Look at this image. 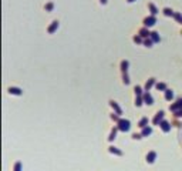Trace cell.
I'll return each instance as SVG.
<instances>
[{"label": "cell", "instance_id": "1", "mask_svg": "<svg viewBox=\"0 0 182 171\" xmlns=\"http://www.w3.org/2000/svg\"><path fill=\"white\" fill-rule=\"evenodd\" d=\"M117 127H118V130L122 133H127L129 131V128H131V121L127 119H120V121L117 123Z\"/></svg>", "mask_w": 182, "mask_h": 171}, {"label": "cell", "instance_id": "2", "mask_svg": "<svg viewBox=\"0 0 182 171\" xmlns=\"http://www.w3.org/2000/svg\"><path fill=\"white\" fill-rule=\"evenodd\" d=\"M144 27H152V26H155V23H156V17L155 16H148V17L144 19Z\"/></svg>", "mask_w": 182, "mask_h": 171}, {"label": "cell", "instance_id": "3", "mask_svg": "<svg viewBox=\"0 0 182 171\" xmlns=\"http://www.w3.org/2000/svg\"><path fill=\"white\" fill-rule=\"evenodd\" d=\"M142 98H144V104H147V105H152V104H154V97L149 94V91L144 93V94H142Z\"/></svg>", "mask_w": 182, "mask_h": 171}, {"label": "cell", "instance_id": "4", "mask_svg": "<svg viewBox=\"0 0 182 171\" xmlns=\"http://www.w3.org/2000/svg\"><path fill=\"white\" fill-rule=\"evenodd\" d=\"M164 116L165 113L161 110V111H158V113L155 114V117H154V120H152V123H154V126H159V123L164 120Z\"/></svg>", "mask_w": 182, "mask_h": 171}, {"label": "cell", "instance_id": "5", "mask_svg": "<svg viewBox=\"0 0 182 171\" xmlns=\"http://www.w3.org/2000/svg\"><path fill=\"white\" fill-rule=\"evenodd\" d=\"M156 84V80L154 79V77H151V79L147 80V83H145V86H144V91H149Z\"/></svg>", "mask_w": 182, "mask_h": 171}, {"label": "cell", "instance_id": "6", "mask_svg": "<svg viewBox=\"0 0 182 171\" xmlns=\"http://www.w3.org/2000/svg\"><path fill=\"white\" fill-rule=\"evenodd\" d=\"M110 107H111L114 111H115V114H118V116H121L122 114V110H121V107L118 105V103L114 100H110Z\"/></svg>", "mask_w": 182, "mask_h": 171}, {"label": "cell", "instance_id": "7", "mask_svg": "<svg viewBox=\"0 0 182 171\" xmlns=\"http://www.w3.org/2000/svg\"><path fill=\"white\" fill-rule=\"evenodd\" d=\"M159 127H161V130H162L164 133H169V131H171V123L166 121V120H162V121H161Z\"/></svg>", "mask_w": 182, "mask_h": 171}, {"label": "cell", "instance_id": "8", "mask_svg": "<svg viewBox=\"0 0 182 171\" xmlns=\"http://www.w3.org/2000/svg\"><path fill=\"white\" fill-rule=\"evenodd\" d=\"M57 29H58V22L57 20H54V22H51V24L47 27V33H49V34H53Z\"/></svg>", "mask_w": 182, "mask_h": 171}, {"label": "cell", "instance_id": "9", "mask_svg": "<svg viewBox=\"0 0 182 171\" xmlns=\"http://www.w3.org/2000/svg\"><path fill=\"white\" fill-rule=\"evenodd\" d=\"M7 91H9V94H13V96H22L23 94V90L19 87H9Z\"/></svg>", "mask_w": 182, "mask_h": 171}, {"label": "cell", "instance_id": "10", "mask_svg": "<svg viewBox=\"0 0 182 171\" xmlns=\"http://www.w3.org/2000/svg\"><path fill=\"white\" fill-rule=\"evenodd\" d=\"M108 151L111 154H114V155H118V157H121V155H124V153L121 151L120 148H117V147H114V145H110L108 147Z\"/></svg>", "mask_w": 182, "mask_h": 171}, {"label": "cell", "instance_id": "11", "mask_svg": "<svg viewBox=\"0 0 182 171\" xmlns=\"http://www.w3.org/2000/svg\"><path fill=\"white\" fill-rule=\"evenodd\" d=\"M138 33H139V36H141L142 39H149V37H151V31L148 30L147 27H142Z\"/></svg>", "mask_w": 182, "mask_h": 171}, {"label": "cell", "instance_id": "12", "mask_svg": "<svg viewBox=\"0 0 182 171\" xmlns=\"http://www.w3.org/2000/svg\"><path fill=\"white\" fill-rule=\"evenodd\" d=\"M120 131V130H118V127H112L111 128V133H110V136H108V141H110V143H111V141H114L115 140V137H117V133Z\"/></svg>", "mask_w": 182, "mask_h": 171}, {"label": "cell", "instance_id": "13", "mask_svg": "<svg viewBox=\"0 0 182 171\" xmlns=\"http://www.w3.org/2000/svg\"><path fill=\"white\" fill-rule=\"evenodd\" d=\"M155 160H156V153L155 151H149V153L147 154V162L148 164H152Z\"/></svg>", "mask_w": 182, "mask_h": 171}, {"label": "cell", "instance_id": "14", "mask_svg": "<svg viewBox=\"0 0 182 171\" xmlns=\"http://www.w3.org/2000/svg\"><path fill=\"white\" fill-rule=\"evenodd\" d=\"M148 123H149L148 117H142V119L138 121V127H139V128H145L148 126Z\"/></svg>", "mask_w": 182, "mask_h": 171}, {"label": "cell", "instance_id": "15", "mask_svg": "<svg viewBox=\"0 0 182 171\" xmlns=\"http://www.w3.org/2000/svg\"><path fill=\"white\" fill-rule=\"evenodd\" d=\"M149 39L154 41V43H159L161 41V37H159V34H158V31H151V37Z\"/></svg>", "mask_w": 182, "mask_h": 171}, {"label": "cell", "instance_id": "16", "mask_svg": "<svg viewBox=\"0 0 182 171\" xmlns=\"http://www.w3.org/2000/svg\"><path fill=\"white\" fill-rule=\"evenodd\" d=\"M128 67H129L128 60H122V62H121V71H122V73H128Z\"/></svg>", "mask_w": 182, "mask_h": 171}, {"label": "cell", "instance_id": "17", "mask_svg": "<svg viewBox=\"0 0 182 171\" xmlns=\"http://www.w3.org/2000/svg\"><path fill=\"white\" fill-rule=\"evenodd\" d=\"M148 9L151 12V16H156L158 14V9H156V6L154 3H148Z\"/></svg>", "mask_w": 182, "mask_h": 171}, {"label": "cell", "instance_id": "18", "mask_svg": "<svg viewBox=\"0 0 182 171\" xmlns=\"http://www.w3.org/2000/svg\"><path fill=\"white\" fill-rule=\"evenodd\" d=\"M165 100H166V101H172L173 100V91H172V90H169V88H168V90H165Z\"/></svg>", "mask_w": 182, "mask_h": 171}, {"label": "cell", "instance_id": "19", "mask_svg": "<svg viewBox=\"0 0 182 171\" xmlns=\"http://www.w3.org/2000/svg\"><path fill=\"white\" fill-rule=\"evenodd\" d=\"M141 134H142V137H148V136H151V134H152V128L147 126L145 128H142V133H141Z\"/></svg>", "mask_w": 182, "mask_h": 171}, {"label": "cell", "instance_id": "20", "mask_svg": "<svg viewBox=\"0 0 182 171\" xmlns=\"http://www.w3.org/2000/svg\"><path fill=\"white\" fill-rule=\"evenodd\" d=\"M155 88L158 90V91H165V90H168V87H166V84L165 83H156Z\"/></svg>", "mask_w": 182, "mask_h": 171}, {"label": "cell", "instance_id": "21", "mask_svg": "<svg viewBox=\"0 0 182 171\" xmlns=\"http://www.w3.org/2000/svg\"><path fill=\"white\" fill-rule=\"evenodd\" d=\"M134 104L137 105V107H141L142 104H144V98H142V96H137L135 97V103Z\"/></svg>", "mask_w": 182, "mask_h": 171}, {"label": "cell", "instance_id": "22", "mask_svg": "<svg viewBox=\"0 0 182 171\" xmlns=\"http://www.w3.org/2000/svg\"><path fill=\"white\" fill-rule=\"evenodd\" d=\"M134 91H135V96H142V94H144V90H142V87L141 86H135V87H134Z\"/></svg>", "mask_w": 182, "mask_h": 171}, {"label": "cell", "instance_id": "23", "mask_svg": "<svg viewBox=\"0 0 182 171\" xmlns=\"http://www.w3.org/2000/svg\"><path fill=\"white\" fill-rule=\"evenodd\" d=\"M162 12H164V14H165V16H168V17H172L173 14H175V13H173V10H172V9H169V7H165Z\"/></svg>", "mask_w": 182, "mask_h": 171}, {"label": "cell", "instance_id": "24", "mask_svg": "<svg viewBox=\"0 0 182 171\" xmlns=\"http://www.w3.org/2000/svg\"><path fill=\"white\" fill-rule=\"evenodd\" d=\"M44 9H46V12H53V9H54V3L53 2H49L47 5L44 6Z\"/></svg>", "mask_w": 182, "mask_h": 171}, {"label": "cell", "instance_id": "25", "mask_svg": "<svg viewBox=\"0 0 182 171\" xmlns=\"http://www.w3.org/2000/svg\"><path fill=\"white\" fill-rule=\"evenodd\" d=\"M144 46H145V47H152V44H154V41H152L151 39H144Z\"/></svg>", "mask_w": 182, "mask_h": 171}, {"label": "cell", "instance_id": "26", "mask_svg": "<svg viewBox=\"0 0 182 171\" xmlns=\"http://www.w3.org/2000/svg\"><path fill=\"white\" fill-rule=\"evenodd\" d=\"M122 81H124V84H129V76H128V73H122Z\"/></svg>", "mask_w": 182, "mask_h": 171}, {"label": "cell", "instance_id": "27", "mask_svg": "<svg viewBox=\"0 0 182 171\" xmlns=\"http://www.w3.org/2000/svg\"><path fill=\"white\" fill-rule=\"evenodd\" d=\"M132 40H134V41H135V43H144V39H142V37H141V36H139V34L134 36V37H132Z\"/></svg>", "mask_w": 182, "mask_h": 171}, {"label": "cell", "instance_id": "28", "mask_svg": "<svg viewBox=\"0 0 182 171\" xmlns=\"http://www.w3.org/2000/svg\"><path fill=\"white\" fill-rule=\"evenodd\" d=\"M173 17H175V20H176L179 24H182V14L181 13H175L173 14Z\"/></svg>", "mask_w": 182, "mask_h": 171}, {"label": "cell", "instance_id": "29", "mask_svg": "<svg viewBox=\"0 0 182 171\" xmlns=\"http://www.w3.org/2000/svg\"><path fill=\"white\" fill-rule=\"evenodd\" d=\"M13 171H22V162H20V161H17V162H16V164H14Z\"/></svg>", "mask_w": 182, "mask_h": 171}, {"label": "cell", "instance_id": "30", "mask_svg": "<svg viewBox=\"0 0 182 171\" xmlns=\"http://www.w3.org/2000/svg\"><path fill=\"white\" fill-rule=\"evenodd\" d=\"M110 117H111V120H114V121H117V123L120 121V119H118V114H115V113H112Z\"/></svg>", "mask_w": 182, "mask_h": 171}, {"label": "cell", "instance_id": "31", "mask_svg": "<svg viewBox=\"0 0 182 171\" xmlns=\"http://www.w3.org/2000/svg\"><path fill=\"white\" fill-rule=\"evenodd\" d=\"M132 138H134V140H141V138H142V134H137V133H134V134H132Z\"/></svg>", "mask_w": 182, "mask_h": 171}, {"label": "cell", "instance_id": "32", "mask_svg": "<svg viewBox=\"0 0 182 171\" xmlns=\"http://www.w3.org/2000/svg\"><path fill=\"white\" fill-rule=\"evenodd\" d=\"M173 116H175L176 119H181V117H182V108L178 110V111H175V114H173Z\"/></svg>", "mask_w": 182, "mask_h": 171}, {"label": "cell", "instance_id": "33", "mask_svg": "<svg viewBox=\"0 0 182 171\" xmlns=\"http://www.w3.org/2000/svg\"><path fill=\"white\" fill-rule=\"evenodd\" d=\"M100 3L101 5H107V0H100Z\"/></svg>", "mask_w": 182, "mask_h": 171}, {"label": "cell", "instance_id": "34", "mask_svg": "<svg viewBox=\"0 0 182 171\" xmlns=\"http://www.w3.org/2000/svg\"><path fill=\"white\" fill-rule=\"evenodd\" d=\"M127 2H128V3H134V2H135V0H127Z\"/></svg>", "mask_w": 182, "mask_h": 171}]
</instances>
